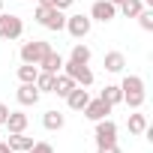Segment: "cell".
Returning <instances> with one entry per match:
<instances>
[{"instance_id":"obj_2","label":"cell","mask_w":153,"mask_h":153,"mask_svg":"<svg viewBox=\"0 0 153 153\" xmlns=\"http://www.w3.org/2000/svg\"><path fill=\"white\" fill-rule=\"evenodd\" d=\"M33 18H36L45 30H63V24H66V15H63L60 9H54V6H36Z\"/></svg>"},{"instance_id":"obj_9","label":"cell","mask_w":153,"mask_h":153,"mask_svg":"<svg viewBox=\"0 0 153 153\" xmlns=\"http://www.w3.org/2000/svg\"><path fill=\"white\" fill-rule=\"evenodd\" d=\"M81 111H84V117H87V120H93V123H96V120H102V117H108V114H111V105H108L105 99H90Z\"/></svg>"},{"instance_id":"obj_24","label":"cell","mask_w":153,"mask_h":153,"mask_svg":"<svg viewBox=\"0 0 153 153\" xmlns=\"http://www.w3.org/2000/svg\"><path fill=\"white\" fill-rule=\"evenodd\" d=\"M138 24H141L144 30H153V9H150V6H144V9L138 12Z\"/></svg>"},{"instance_id":"obj_10","label":"cell","mask_w":153,"mask_h":153,"mask_svg":"<svg viewBox=\"0 0 153 153\" xmlns=\"http://www.w3.org/2000/svg\"><path fill=\"white\" fill-rule=\"evenodd\" d=\"M39 96H42V93L36 90V84H21V87L15 90V99H18V105H24V108H27V105H36Z\"/></svg>"},{"instance_id":"obj_14","label":"cell","mask_w":153,"mask_h":153,"mask_svg":"<svg viewBox=\"0 0 153 153\" xmlns=\"http://www.w3.org/2000/svg\"><path fill=\"white\" fill-rule=\"evenodd\" d=\"M27 123H30V117H27L24 111H9V117H6V123H3V126H6L9 132H24V129H27Z\"/></svg>"},{"instance_id":"obj_23","label":"cell","mask_w":153,"mask_h":153,"mask_svg":"<svg viewBox=\"0 0 153 153\" xmlns=\"http://www.w3.org/2000/svg\"><path fill=\"white\" fill-rule=\"evenodd\" d=\"M90 48L87 45H81V42H75L72 45V54H69V60H75V63H90Z\"/></svg>"},{"instance_id":"obj_19","label":"cell","mask_w":153,"mask_h":153,"mask_svg":"<svg viewBox=\"0 0 153 153\" xmlns=\"http://www.w3.org/2000/svg\"><path fill=\"white\" fill-rule=\"evenodd\" d=\"M99 99H105V102H108L111 108H114V105H120V102H123L120 84H105V87H102V93H99Z\"/></svg>"},{"instance_id":"obj_21","label":"cell","mask_w":153,"mask_h":153,"mask_svg":"<svg viewBox=\"0 0 153 153\" xmlns=\"http://www.w3.org/2000/svg\"><path fill=\"white\" fill-rule=\"evenodd\" d=\"M36 75H39V66H33V63H21L18 66V81L21 84H33Z\"/></svg>"},{"instance_id":"obj_7","label":"cell","mask_w":153,"mask_h":153,"mask_svg":"<svg viewBox=\"0 0 153 153\" xmlns=\"http://www.w3.org/2000/svg\"><path fill=\"white\" fill-rule=\"evenodd\" d=\"M90 27H93V21H90V15H66V24H63V30H69V36L72 39H84L87 33H90Z\"/></svg>"},{"instance_id":"obj_29","label":"cell","mask_w":153,"mask_h":153,"mask_svg":"<svg viewBox=\"0 0 153 153\" xmlns=\"http://www.w3.org/2000/svg\"><path fill=\"white\" fill-rule=\"evenodd\" d=\"M0 153H15V150H12V147H9L6 141H0Z\"/></svg>"},{"instance_id":"obj_20","label":"cell","mask_w":153,"mask_h":153,"mask_svg":"<svg viewBox=\"0 0 153 153\" xmlns=\"http://www.w3.org/2000/svg\"><path fill=\"white\" fill-rule=\"evenodd\" d=\"M144 9V0H123L117 6V12H123L126 18H138V12Z\"/></svg>"},{"instance_id":"obj_4","label":"cell","mask_w":153,"mask_h":153,"mask_svg":"<svg viewBox=\"0 0 153 153\" xmlns=\"http://www.w3.org/2000/svg\"><path fill=\"white\" fill-rule=\"evenodd\" d=\"M63 72L78 84V87H90L93 84V72L87 69V63H75V60H63Z\"/></svg>"},{"instance_id":"obj_16","label":"cell","mask_w":153,"mask_h":153,"mask_svg":"<svg viewBox=\"0 0 153 153\" xmlns=\"http://www.w3.org/2000/svg\"><path fill=\"white\" fill-rule=\"evenodd\" d=\"M72 87H75V81L69 78V75H66V72H57V75H54V90H51V93H57V96H63V99H66Z\"/></svg>"},{"instance_id":"obj_8","label":"cell","mask_w":153,"mask_h":153,"mask_svg":"<svg viewBox=\"0 0 153 153\" xmlns=\"http://www.w3.org/2000/svg\"><path fill=\"white\" fill-rule=\"evenodd\" d=\"M114 18H117V6L111 3V0H96V3L90 6V21L108 24V21H114Z\"/></svg>"},{"instance_id":"obj_30","label":"cell","mask_w":153,"mask_h":153,"mask_svg":"<svg viewBox=\"0 0 153 153\" xmlns=\"http://www.w3.org/2000/svg\"><path fill=\"white\" fill-rule=\"evenodd\" d=\"M39 6H54V0H39Z\"/></svg>"},{"instance_id":"obj_13","label":"cell","mask_w":153,"mask_h":153,"mask_svg":"<svg viewBox=\"0 0 153 153\" xmlns=\"http://www.w3.org/2000/svg\"><path fill=\"white\" fill-rule=\"evenodd\" d=\"M6 144H9V147H12L15 153H27V150L33 147V138H30L27 132H9Z\"/></svg>"},{"instance_id":"obj_33","label":"cell","mask_w":153,"mask_h":153,"mask_svg":"<svg viewBox=\"0 0 153 153\" xmlns=\"http://www.w3.org/2000/svg\"><path fill=\"white\" fill-rule=\"evenodd\" d=\"M0 12H3V0H0Z\"/></svg>"},{"instance_id":"obj_26","label":"cell","mask_w":153,"mask_h":153,"mask_svg":"<svg viewBox=\"0 0 153 153\" xmlns=\"http://www.w3.org/2000/svg\"><path fill=\"white\" fill-rule=\"evenodd\" d=\"M96 153H123L117 144H105V147H96Z\"/></svg>"},{"instance_id":"obj_3","label":"cell","mask_w":153,"mask_h":153,"mask_svg":"<svg viewBox=\"0 0 153 153\" xmlns=\"http://www.w3.org/2000/svg\"><path fill=\"white\" fill-rule=\"evenodd\" d=\"M48 51H51V42H45V39H30V42L21 45V63L39 66V60H42Z\"/></svg>"},{"instance_id":"obj_28","label":"cell","mask_w":153,"mask_h":153,"mask_svg":"<svg viewBox=\"0 0 153 153\" xmlns=\"http://www.w3.org/2000/svg\"><path fill=\"white\" fill-rule=\"evenodd\" d=\"M6 117H9V108H6L3 102H0V126H3V123H6Z\"/></svg>"},{"instance_id":"obj_31","label":"cell","mask_w":153,"mask_h":153,"mask_svg":"<svg viewBox=\"0 0 153 153\" xmlns=\"http://www.w3.org/2000/svg\"><path fill=\"white\" fill-rule=\"evenodd\" d=\"M111 3H114V6H120V3H123V0H111Z\"/></svg>"},{"instance_id":"obj_22","label":"cell","mask_w":153,"mask_h":153,"mask_svg":"<svg viewBox=\"0 0 153 153\" xmlns=\"http://www.w3.org/2000/svg\"><path fill=\"white\" fill-rule=\"evenodd\" d=\"M33 84H36V90H39V93H51V90H54V75L39 69V75H36V81H33Z\"/></svg>"},{"instance_id":"obj_11","label":"cell","mask_w":153,"mask_h":153,"mask_svg":"<svg viewBox=\"0 0 153 153\" xmlns=\"http://www.w3.org/2000/svg\"><path fill=\"white\" fill-rule=\"evenodd\" d=\"M87 102H90V93H87L84 87H78V84H75V87L69 90V96H66V105H69L72 111H81Z\"/></svg>"},{"instance_id":"obj_32","label":"cell","mask_w":153,"mask_h":153,"mask_svg":"<svg viewBox=\"0 0 153 153\" xmlns=\"http://www.w3.org/2000/svg\"><path fill=\"white\" fill-rule=\"evenodd\" d=\"M144 6H153V0H144Z\"/></svg>"},{"instance_id":"obj_6","label":"cell","mask_w":153,"mask_h":153,"mask_svg":"<svg viewBox=\"0 0 153 153\" xmlns=\"http://www.w3.org/2000/svg\"><path fill=\"white\" fill-rule=\"evenodd\" d=\"M93 138H96V147H105V144H117V123H114V120H108V117L96 120Z\"/></svg>"},{"instance_id":"obj_1","label":"cell","mask_w":153,"mask_h":153,"mask_svg":"<svg viewBox=\"0 0 153 153\" xmlns=\"http://www.w3.org/2000/svg\"><path fill=\"white\" fill-rule=\"evenodd\" d=\"M120 93H123V102L135 111V108H141L144 105V78L141 75H126V78L120 81Z\"/></svg>"},{"instance_id":"obj_5","label":"cell","mask_w":153,"mask_h":153,"mask_svg":"<svg viewBox=\"0 0 153 153\" xmlns=\"http://www.w3.org/2000/svg\"><path fill=\"white\" fill-rule=\"evenodd\" d=\"M21 33H24V21L18 18V15H6V12H0V39H21Z\"/></svg>"},{"instance_id":"obj_17","label":"cell","mask_w":153,"mask_h":153,"mask_svg":"<svg viewBox=\"0 0 153 153\" xmlns=\"http://www.w3.org/2000/svg\"><path fill=\"white\" fill-rule=\"evenodd\" d=\"M126 126H129V132H132V135H144V132H147V114H141V111L135 108V114H129Z\"/></svg>"},{"instance_id":"obj_27","label":"cell","mask_w":153,"mask_h":153,"mask_svg":"<svg viewBox=\"0 0 153 153\" xmlns=\"http://www.w3.org/2000/svg\"><path fill=\"white\" fill-rule=\"evenodd\" d=\"M75 3V0H54V9H60V12H66L69 6Z\"/></svg>"},{"instance_id":"obj_15","label":"cell","mask_w":153,"mask_h":153,"mask_svg":"<svg viewBox=\"0 0 153 153\" xmlns=\"http://www.w3.org/2000/svg\"><path fill=\"white\" fill-rule=\"evenodd\" d=\"M63 123H66V117H63V111H45L42 114V126L48 129V132H57V129H63Z\"/></svg>"},{"instance_id":"obj_18","label":"cell","mask_w":153,"mask_h":153,"mask_svg":"<svg viewBox=\"0 0 153 153\" xmlns=\"http://www.w3.org/2000/svg\"><path fill=\"white\" fill-rule=\"evenodd\" d=\"M123 66H126V57H123V51H108L105 54V69L108 72H123Z\"/></svg>"},{"instance_id":"obj_25","label":"cell","mask_w":153,"mask_h":153,"mask_svg":"<svg viewBox=\"0 0 153 153\" xmlns=\"http://www.w3.org/2000/svg\"><path fill=\"white\" fill-rule=\"evenodd\" d=\"M27 153H54V147H51L48 141H33V147H30Z\"/></svg>"},{"instance_id":"obj_12","label":"cell","mask_w":153,"mask_h":153,"mask_svg":"<svg viewBox=\"0 0 153 153\" xmlns=\"http://www.w3.org/2000/svg\"><path fill=\"white\" fill-rule=\"evenodd\" d=\"M39 69H42V72H51V75H57V72H63V57H60V54L51 48V51H48V54L39 60Z\"/></svg>"}]
</instances>
